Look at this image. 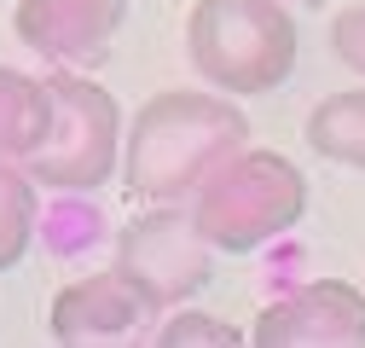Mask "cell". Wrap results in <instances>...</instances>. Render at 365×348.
Instances as JSON below:
<instances>
[{"instance_id":"6da1fadb","label":"cell","mask_w":365,"mask_h":348,"mask_svg":"<svg viewBox=\"0 0 365 348\" xmlns=\"http://www.w3.org/2000/svg\"><path fill=\"white\" fill-rule=\"evenodd\" d=\"M244 145L250 122L220 87H168L151 93L128 122L122 186L145 203H186Z\"/></svg>"},{"instance_id":"7a4b0ae2","label":"cell","mask_w":365,"mask_h":348,"mask_svg":"<svg viewBox=\"0 0 365 348\" xmlns=\"http://www.w3.org/2000/svg\"><path fill=\"white\" fill-rule=\"evenodd\" d=\"M186 53L220 93H272L290 81L302 35L284 0H192Z\"/></svg>"},{"instance_id":"3957f363","label":"cell","mask_w":365,"mask_h":348,"mask_svg":"<svg viewBox=\"0 0 365 348\" xmlns=\"http://www.w3.org/2000/svg\"><path fill=\"white\" fill-rule=\"evenodd\" d=\"M307 215V174L284 151L244 145L192 192V221L220 255H250Z\"/></svg>"},{"instance_id":"277c9868","label":"cell","mask_w":365,"mask_h":348,"mask_svg":"<svg viewBox=\"0 0 365 348\" xmlns=\"http://www.w3.org/2000/svg\"><path fill=\"white\" fill-rule=\"evenodd\" d=\"M47 87H53V134L35 157H24V168L35 174V186L53 192H99L122 168V111L81 70H53Z\"/></svg>"},{"instance_id":"5b68a950","label":"cell","mask_w":365,"mask_h":348,"mask_svg":"<svg viewBox=\"0 0 365 348\" xmlns=\"http://www.w3.org/2000/svg\"><path fill=\"white\" fill-rule=\"evenodd\" d=\"M215 244L197 232L192 209L180 203H151L116 232V273L151 302V314L192 302L215 279Z\"/></svg>"},{"instance_id":"8992f818","label":"cell","mask_w":365,"mask_h":348,"mask_svg":"<svg viewBox=\"0 0 365 348\" xmlns=\"http://www.w3.org/2000/svg\"><path fill=\"white\" fill-rule=\"evenodd\" d=\"M261 348H348L365 342V290L348 279H307L267 302L250 325Z\"/></svg>"},{"instance_id":"52a82bcc","label":"cell","mask_w":365,"mask_h":348,"mask_svg":"<svg viewBox=\"0 0 365 348\" xmlns=\"http://www.w3.org/2000/svg\"><path fill=\"white\" fill-rule=\"evenodd\" d=\"M128 24V0H18L12 35L64 70H87L110 53Z\"/></svg>"},{"instance_id":"ba28073f","label":"cell","mask_w":365,"mask_h":348,"mask_svg":"<svg viewBox=\"0 0 365 348\" xmlns=\"http://www.w3.org/2000/svg\"><path fill=\"white\" fill-rule=\"evenodd\" d=\"M145 314H151V302L133 290L116 267H105V273H87V279L64 285L53 296L47 325H53L58 342H116L128 331H140Z\"/></svg>"},{"instance_id":"9c48e42d","label":"cell","mask_w":365,"mask_h":348,"mask_svg":"<svg viewBox=\"0 0 365 348\" xmlns=\"http://www.w3.org/2000/svg\"><path fill=\"white\" fill-rule=\"evenodd\" d=\"M53 134V87L47 76H29L0 64V157H35Z\"/></svg>"},{"instance_id":"30bf717a","label":"cell","mask_w":365,"mask_h":348,"mask_svg":"<svg viewBox=\"0 0 365 348\" xmlns=\"http://www.w3.org/2000/svg\"><path fill=\"white\" fill-rule=\"evenodd\" d=\"M307 145L325 163H342V168L365 174V87L325 93L307 111Z\"/></svg>"},{"instance_id":"8fae6325","label":"cell","mask_w":365,"mask_h":348,"mask_svg":"<svg viewBox=\"0 0 365 348\" xmlns=\"http://www.w3.org/2000/svg\"><path fill=\"white\" fill-rule=\"evenodd\" d=\"M35 221H41V203H35V174L18 157H0V273H12L18 261L35 244Z\"/></svg>"},{"instance_id":"7c38bea8","label":"cell","mask_w":365,"mask_h":348,"mask_svg":"<svg viewBox=\"0 0 365 348\" xmlns=\"http://www.w3.org/2000/svg\"><path fill=\"white\" fill-rule=\"evenodd\" d=\"M157 342L163 348H197V342H244V331L238 325H226V319H215V314H203V308H186V314H174L163 331H157Z\"/></svg>"},{"instance_id":"4fadbf2b","label":"cell","mask_w":365,"mask_h":348,"mask_svg":"<svg viewBox=\"0 0 365 348\" xmlns=\"http://www.w3.org/2000/svg\"><path fill=\"white\" fill-rule=\"evenodd\" d=\"M331 53H336L354 76H365V6L336 12V24H331Z\"/></svg>"},{"instance_id":"5bb4252c","label":"cell","mask_w":365,"mask_h":348,"mask_svg":"<svg viewBox=\"0 0 365 348\" xmlns=\"http://www.w3.org/2000/svg\"><path fill=\"white\" fill-rule=\"evenodd\" d=\"M296 6H325V0H296Z\"/></svg>"}]
</instances>
